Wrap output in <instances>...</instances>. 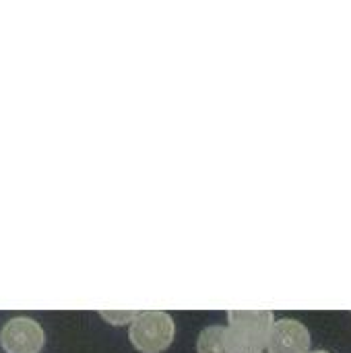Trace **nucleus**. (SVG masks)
Returning a JSON list of instances; mask_svg holds the SVG:
<instances>
[{
	"label": "nucleus",
	"mask_w": 351,
	"mask_h": 353,
	"mask_svg": "<svg viewBox=\"0 0 351 353\" xmlns=\"http://www.w3.org/2000/svg\"><path fill=\"white\" fill-rule=\"evenodd\" d=\"M228 321V353H263L275 323L271 310H230Z\"/></svg>",
	"instance_id": "1"
},
{
	"label": "nucleus",
	"mask_w": 351,
	"mask_h": 353,
	"mask_svg": "<svg viewBox=\"0 0 351 353\" xmlns=\"http://www.w3.org/2000/svg\"><path fill=\"white\" fill-rule=\"evenodd\" d=\"M174 335H176L174 319L161 310L139 312L128 331L130 343L141 353L166 352L172 345Z\"/></svg>",
	"instance_id": "2"
},
{
	"label": "nucleus",
	"mask_w": 351,
	"mask_h": 353,
	"mask_svg": "<svg viewBox=\"0 0 351 353\" xmlns=\"http://www.w3.org/2000/svg\"><path fill=\"white\" fill-rule=\"evenodd\" d=\"M41 327L27 316L10 319L0 331V345L6 353H37L43 347Z\"/></svg>",
	"instance_id": "3"
},
{
	"label": "nucleus",
	"mask_w": 351,
	"mask_h": 353,
	"mask_svg": "<svg viewBox=\"0 0 351 353\" xmlns=\"http://www.w3.org/2000/svg\"><path fill=\"white\" fill-rule=\"evenodd\" d=\"M269 353H308L310 352V333L308 329L292 319L273 323L269 341Z\"/></svg>",
	"instance_id": "4"
},
{
	"label": "nucleus",
	"mask_w": 351,
	"mask_h": 353,
	"mask_svg": "<svg viewBox=\"0 0 351 353\" xmlns=\"http://www.w3.org/2000/svg\"><path fill=\"white\" fill-rule=\"evenodd\" d=\"M199 353H228L225 347V327H207L197 341Z\"/></svg>",
	"instance_id": "5"
},
{
	"label": "nucleus",
	"mask_w": 351,
	"mask_h": 353,
	"mask_svg": "<svg viewBox=\"0 0 351 353\" xmlns=\"http://www.w3.org/2000/svg\"><path fill=\"white\" fill-rule=\"evenodd\" d=\"M308 353H329V352H323V350H319V352H308Z\"/></svg>",
	"instance_id": "6"
}]
</instances>
